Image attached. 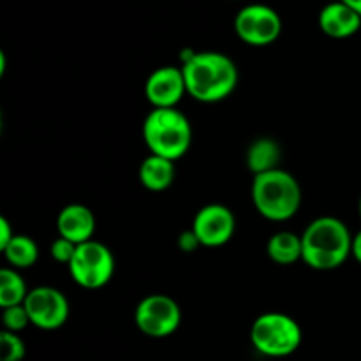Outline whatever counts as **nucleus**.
<instances>
[{"instance_id": "f257e3e1", "label": "nucleus", "mask_w": 361, "mask_h": 361, "mask_svg": "<svg viewBox=\"0 0 361 361\" xmlns=\"http://www.w3.org/2000/svg\"><path fill=\"white\" fill-rule=\"evenodd\" d=\"M182 73L187 94L207 104L228 99L240 76L236 63L219 51H190L182 56Z\"/></svg>"}, {"instance_id": "f03ea898", "label": "nucleus", "mask_w": 361, "mask_h": 361, "mask_svg": "<svg viewBox=\"0 0 361 361\" xmlns=\"http://www.w3.org/2000/svg\"><path fill=\"white\" fill-rule=\"evenodd\" d=\"M302 261L317 271L341 268L353 252V235L337 217H319L302 235Z\"/></svg>"}, {"instance_id": "7ed1b4c3", "label": "nucleus", "mask_w": 361, "mask_h": 361, "mask_svg": "<svg viewBox=\"0 0 361 361\" xmlns=\"http://www.w3.org/2000/svg\"><path fill=\"white\" fill-rule=\"evenodd\" d=\"M250 194L257 214L274 222L293 219L302 204V187L298 180L282 168L254 176Z\"/></svg>"}, {"instance_id": "20e7f679", "label": "nucleus", "mask_w": 361, "mask_h": 361, "mask_svg": "<svg viewBox=\"0 0 361 361\" xmlns=\"http://www.w3.org/2000/svg\"><path fill=\"white\" fill-rule=\"evenodd\" d=\"M143 140L154 155L178 161L189 152L192 127L176 108H154L143 122Z\"/></svg>"}, {"instance_id": "39448f33", "label": "nucleus", "mask_w": 361, "mask_h": 361, "mask_svg": "<svg viewBox=\"0 0 361 361\" xmlns=\"http://www.w3.org/2000/svg\"><path fill=\"white\" fill-rule=\"evenodd\" d=\"M298 321L282 312H264L252 323L250 342L254 349L268 358H286L302 345Z\"/></svg>"}, {"instance_id": "423d86ee", "label": "nucleus", "mask_w": 361, "mask_h": 361, "mask_svg": "<svg viewBox=\"0 0 361 361\" xmlns=\"http://www.w3.org/2000/svg\"><path fill=\"white\" fill-rule=\"evenodd\" d=\"M67 268L80 288L101 289L115 275V256L104 243L90 240L78 245L76 254Z\"/></svg>"}, {"instance_id": "0eeeda50", "label": "nucleus", "mask_w": 361, "mask_h": 361, "mask_svg": "<svg viewBox=\"0 0 361 361\" xmlns=\"http://www.w3.org/2000/svg\"><path fill=\"white\" fill-rule=\"evenodd\" d=\"M235 34L249 46L274 44L282 34V18L267 4H250L235 16Z\"/></svg>"}, {"instance_id": "6e6552de", "label": "nucleus", "mask_w": 361, "mask_h": 361, "mask_svg": "<svg viewBox=\"0 0 361 361\" xmlns=\"http://www.w3.org/2000/svg\"><path fill=\"white\" fill-rule=\"evenodd\" d=\"M134 323L147 337L164 338L180 328L182 310L171 296L148 295L137 303Z\"/></svg>"}, {"instance_id": "1a4fd4ad", "label": "nucleus", "mask_w": 361, "mask_h": 361, "mask_svg": "<svg viewBox=\"0 0 361 361\" xmlns=\"http://www.w3.org/2000/svg\"><path fill=\"white\" fill-rule=\"evenodd\" d=\"M23 305L30 317L32 326L46 331L59 330L67 323L71 314L69 300L66 298V295L49 286L30 289Z\"/></svg>"}, {"instance_id": "9d476101", "label": "nucleus", "mask_w": 361, "mask_h": 361, "mask_svg": "<svg viewBox=\"0 0 361 361\" xmlns=\"http://www.w3.org/2000/svg\"><path fill=\"white\" fill-rule=\"evenodd\" d=\"M236 221L228 207L219 203L207 204L196 214L192 221V231L200 240L201 247H222L235 235Z\"/></svg>"}, {"instance_id": "9b49d317", "label": "nucleus", "mask_w": 361, "mask_h": 361, "mask_svg": "<svg viewBox=\"0 0 361 361\" xmlns=\"http://www.w3.org/2000/svg\"><path fill=\"white\" fill-rule=\"evenodd\" d=\"M185 94L187 87L182 67H159L145 83V95L154 108H176Z\"/></svg>"}, {"instance_id": "f8f14e48", "label": "nucleus", "mask_w": 361, "mask_h": 361, "mask_svg": "<svg viewBox=\"0 0 361 361\" xmlns=\"http://www.w3.org/2000/svg\"><path fill=\"white\" fill-rule=\"evenodd\" d=\"M56 231H59V236L69 240L74 245L90 242L94 240L95 233L94 214L85 204H67L56 217Z\"/></svg>"}, {"instance_id": "ddd939ff", "label": "nucleus", "mask_w": 361, "mask_h": 361, "mask_svg": "<svg viewBox=\"0 0 361 361\" xmlns=\"http://www.w3.org/2000/svg\"><path fill=\"white\" fill-rule=\"evenodd\" d=\"M321 32L331 39H348L358 34L361 28V16L355 9L345 6L341 0L326 4L317 18Z\"/></svg>"}, {"instance_id": "4468645a", "label": "nucleus", "mask_w": 361, "mask_h": 361, "mask_svg": "<svg viewBox=\"0 0 361 361\" xmlns=\"http://www.w3.org/2000/svg\"><path fill=\"white\" fill-rule=\"evenodd\" d=\"M175 180V162L161 155L150 154L140 166V182L152 192H162L169 189Z\"/></svg>"}, {"instance_id": "2eb2a0df", "label": "nucleus", "mask_w": 361, "mask_h": 361, "mask_svg": "<svg viewBox=\"0 0 361 361\" xmlns=\"http://www.w3.org/2000/svg\"><path fill=\"white\" fill-rule=\"evenodd\" d=\"M281 147L271 137H259L247 150V168L254 176L281 168Z\"/></svg>"}, {"instance_id": "dca6fc26", "label": "nucleus", "mask_w": 361, "mask_h": 361, "mask_svg": "<svg viewBox=\"0 0 361 361\" xmlns=\"http://www.w3.org/2000/svg\"><path fill=\"white\" fill-rule=\"evenodd\" d=\"M267 254L275 264H281V267H289L296 261H302V235H295L291 231L275 233L268 240Z\"/></svg>"}, {"instance_id": "f3484780", "label": "nucleus", "mask_w": 361, "mask_h": 361, "mask_svg": "<svg viewBox=\"0 0 361 361\" xmlns=\"http://www.w3.org/2000/svg\"><path fill=\"white\" fill-rule=\"evenodd\" d=\"M7 263L14 270H23V268H32L37 263L39 247L30 236L27 235H14L9 245L2 250Z\"/></svg>"}, {"instance_id": "a211bd4d", "label": "nucleus", "mask_w": 361, "mask_h": 361, "mask_svg": "<svg viewBox=\"0 0 361 361\" xmlns=\"http://www.w3.org/2000/svg\"><path fill=\"white\" fill-rule=\"evenodd\" d=\"M28 295L23 277L14 268L0 270V307L9 309L14 305H23Z\"/></svg>"}, {"instance_id": "6ab92c4d", "label": "nucleus", "mask_w": 361, "mask_h": 361, "mask_svg": "<svg viewBox=\"0 0 361 361\" xmlns=\"http://www.w3.org/2000/svg\"><path fill=\"white\" fill-rule=\"evenodd\" d=\"M25 355H27V348H25V342L21 341L20 335L4 330L0 334V360L21 361Z\"/></svg>"}, {"instance_id": "aec40b11", "label": "nucleus", "mask_w": 361, "mask_h": 361, "mask_svg": "<svg viewBox=\"0 0 361 361\" xmlns=\"http://www.w3.org/2000/svg\"><path fill=\"white\" fill-rule=\"evenodd\" d=\"M2 323L4 330L13 331V334H20L21 330L30 324V317H28L27 309L25 305H14L9 309H4L2 312Z\"/></svg>"}, {"instance_id": "412c9836", "label": "nucleus", "mask_w": 361, "mask_h": 361, "mask_svg": "<svg viewBox=\"0 0 361 361\" xmlns=\"http://www.w3.org/2000/svg\"><path fill=\"white\" fill-rule=\"evenodd\" d=\"M76 249H78V245H74V243L69 242V240L59 236V238L51 243V247H49V254H51V257L55 261H59V263L67 264V267H69V263L73 261L74 254H76Z\"/></svg>"}, {"instance_id": "4be33fe9", "label": "nucleus", "mask_w": 361, "mask_h": 361, "mask_svg": "<svg viewBox=\"0 0 361 361\" xmlns=\"http://www.w3.org/2000/svg\"><path fill=\"white\" fill-rule=\"evenodd\" d=\"M178 247L183 252H194L197 247H201V243L200 240H197V236L194 235L192 229H189V231L182 233V235L178 236Z\"/></svg>"}, {"instance_id": "5701e85b", "label": "nucleus", "mask_w": 361, "mask_h": 361, "mask_svg": "<svg viewBox=\"0 0 361 361\" xmlns=\"http://www.w3.org/2000/svg\"><path fill=\"white\" fill-rule=\"evenodd\" d=\"M14 235H16V233L11 228V222L7 221L6 217H0V250H4L9 245L11 240L14 238Z\"/></svg>"}, {"instance_id": "b1692460", "label": "nucleus", "mask_w": 361, "mask_h": 361, "mask_svg": "<svg viewBox=\"0 0 361 361\" xmlns=\"http://www.w3.org/2000/svg\"><path fill=\"white\" fill-rule=\"evenodd\" d=\"M351 256L355 257V259L361 264V231H358L355 236H353V252H351Z\"/></svg>"}, {"instance_id": "393cba45", "label": "nucleus", "mask_w": 361, "mask_h": 361, "mask_svg": "<svg viewBox=\"0 0 361 361\" xmlns=\"http://www.w3.org/2000/svg\"><path fill=\"white\" fill-rule=\"evenodd\" d=\"M341 2H344L345 6H349L351 9H355L356 13L361 16V0H341Z\"/></svg>"}, {"instance_id": "a878e982", "label": "nucleus", "mask_w": 361, "mask_h": 361, "mask_svg": "<svg viewBox=\"0 0 361 361\" xmlns=\"http://www.w3.org/2000/svg\"><path fill=\"white\" fill-rule=\"evenodd\" d=\"M4 71H6V55L0 51V74H4Z\"/></svg>"}, {"instance_id": "bb28decb", "label": "nucleus", "mask_w": 361, "mask_h": 361, "mask_svg": "<svg viewBox=\"0 0 361 361\" xmlns=\"http://www.w3.org/2000/svg\"><path fill=\"white\" fill-rule=\"evenodd\" d=\"M358 212H360V217H361V196H360V203H358Z\"/></svg>"}]
</instances>
